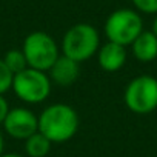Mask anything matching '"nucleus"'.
<instances>
[{
  "instance_id": "nucleus-4",
  "label": "nucleus",
  "mask_w": 157,
  "mask_h": 157,
  "mask_svg": "<svg viewBox=\"0 0 157 157\" xmlns=\"http://www.w3.org/2000/svg\"><path fill=\"white\" fill-rule=\"evenodd\" d=\"M51 85L52 82L45 71L26 68L14 75L13 91L25 103H42L49 97Z\"/></svg>"
},
{
  "instance_id": "nucleus-12",
  "label": "nucleus",
  "mask_w": 157,
  "mask_h": 157,
  "mask_svg": "<svg viewBox=\"0 0 157 157\" xmlns=\"http://www.w3.org/2000/svg\"><path fill=\"white\" fill-rule=\"evenodd\" d=\"M3 62H5V65L10 68V71L14 75L19 74V72H22V71H25L26 68H29L28 66V62H26V57H25V54H23L22 49H10L5 54Z\"/></svg>"
},
{
  "instance_id": "nucleus-1",
  "label": "nucleus",
  "mask_w": 157,
  "mask_h": 157,
  "mask_svg": "<svg viewBox=\"0 0 157 157\" xmlns=\"http://www.w3.org/2000/svg\"><path fill=\"white\" fill-rule=\"evenodd\" d=\"M78 123V114L71 105L54 103L46 106L39 116V132L52 143H63L75 136Z\"/></svg>"
},
{
  "instance_id": "nucleus-8",
  "label": "nucleus",
  "mask_w": 157,
  "mask_h": 157,
  "mask_svg": "<svg viewBox=\"0 0 157 157\" xmlns=\"http://www.w3.org/2000/svg\"><path fill=\"white\" fill-rule=\"evenodd\" d=\"M48 72L52 83L59 86H71L80 75V63L62 54Z\"/></svg>"
},
{
  "instance_id": "nucleus-7",
  "label": "nucleus",
  "mask_w": 157,
  "mask_h": 157,
  "mask_svg": "<svg viewBox=\"0 0 157 157\" xmlns=\"http://www.w3.org/2000/svg\"><path fill=\"white\" fill-rule=\"evenodd\" d=\"M3 129L13 139L26 140L39 131V117L28 108H11L3 120Z\"/></svg>"
},
{
  "instance_id": "nucleus-11",
  "label": "nucleus",
  "mask_w": 157,
  "mask_h": 157,
  "mask_svg": "<svg viewBox=\"0 0 157 157\" xmlns=\"http://www.w3.org/2000/svg\"><path fill=\"white\" fill-rule=\"evenodd\" d=\"M51 143L49 139L37 131L25 140V152L28 157H46L51 151Z\"/></svg>"
},
{
  "instance_id": "nucleus-13",
  "label": "nucleus",
  "mask_w": 157,
  "mask_h": 157,
  "mask_svg": "<svg viewBox=\"0 0 157 157\" xmlns=\"http://www.w3.org/2000/svg\"><path fill=\"white\" fill-rule=\"evenodd\" d=\"M13 80H14V74L5 65L3 59H0V96H3L6 91L13 90Z\"/></svg>"
},
{
  "instance_id": "nucleus-6",
  "label": "nucleus",
  "mask_w": 157,
  "mask_h": 157,
  "mask_svg": "<svg viewBox=\"0 0 157 157\" xmlns=\"http://www.w3.org/2000/svg\"><path fill=\"white\" fill-rule=\"evenodd\" d=\"M125 105L136 114H149L157 109V78L152 75H139L126 85Z\"/></svg>"
},
{
  "instance_id": "nucleus-18",
  "label": "nucleus",
  "mask_w": 157,
  "mask_h": 157,
  "mask_svg": "<svg viewBox=\"0 0 157 157\" xmlns=\"http://www.w3.org/2000/svg\"><path fill=\"white\" fill-rule=\"evenodd\" d=\"M151 31H152V33L157 36V17L154 19V23H152V29H151Z\"/></svg>"
},
{
  "instance_id": "nucleus-5",
  "label": "nucleus",
  "mask_w": 157,
  "mask_h": 157,
  "mask_svg": "<svg viewBox=\"0 0 157 157\" xmlns=\"http://www.w3.org/2000/svg\"><path fill=\"white\" fill-rule=\"evenodd\" d=\"M143 31L142 17L128 8L117 10L109 14L105 22V34L109 42L119 43L122 46L132 45V42Z\"/></svg>"
},
{
  "instance_id": "nucleus-2",
  "label": "nucleus",
  "mask_w": 157,
  "mask_h": 157,
  "mask_svg": "<svg viewBox=\"0 0 157 157\" xmlns=\"http://www.w3.org/2000/svg\"><path fill=\"white\" fill-rule=\"evenodd\" d=\"M100 48V37L97 29L90 23H77L71 26L62 40L63 56L82 63L97 54Z\"/></svg>"
},
{
  "instance_id": "nucleus-10",
  "label": "nucleus",
  "mask_w": 157,
  "mask_h": 157,
  "mask_svg": "<svg viewBox=\"0 0 157 157\" xmlns=\"http://www.w3.org/2000/svg\"><path fill=\"white\" fill-rule=\"evenodd\" d=\"M132 54L142 63H149L157 59V36L152 31H142L132 42Z\"/></svg>"
},
{
  "instance_id": "nucleus-17",
  "label": "nucleus",
  "mask_w": 157,
  "mask_h": 157,
  "mask_svg": "<svg viewBox=\"0 0 157 157\" xmlns=\"http://www.w3.org/2000/svg\"><path fill=\"white\" fill-rule=\"evenodd\" d=\"M3 148H5V140H3V134L0 132V155L3 154Z\"/></svg>"
},
{
  "instance_id": "nucleus-15",
  "label": "nucleus",
  "mask_w": 157,
  "mask_h": 157,
  "mask_svg": "<svg viewBox=\"0 0 157 157\" xmlns=\"http://www.w3.org/2000/svg\"><path fill=\"white\" fill-rule=\"evenodd\" d=\"M8 111H10V105H8L6 99L3 96H0V125H3V120H5Z\"/></svg>"
},
{
  "instance_id": "nucleus-3",
  "label": "nucleus",
  "mask_w": 157,
  "mask_h": 157,
  "mask_svg": "<svg viewBox=\"0 0 157 157\" xmlns=\"http://www.w3.org/2000/svg\"><path fill=\"white\" fill-rule=\"evenodd\" d=\"M22 51L26 57L28 66L39 69V71H49L54 62L59 59V46L52 36L45 31H34L29 33L25 40Z\"/></svg>"
},
{
  "instance_id": "nucleus-14",
  "label": "nucleus",
  "mask_w": 157,
  "mask_h": 157,
  "mask_svg": "<svg viewBox=\"0 0 157 157\" xmlns=\"http://www.w3.org/2000/svg\"><path fill=\"white\" fill-rule=\"evenodd\" d=\"M134 6L145 14H157V0H132Z\"/></svg>"
},
{
  "instance_id": "nucleus-16",
  "label": "nucleus",
  "mask_w": 157,
  "mask_h": 157,
  "mask_svg": "<svg viewBox=\"0 0 157 157\" xmlns=\"http://www.w3.org/2000/svg\"><path fill=\"white\" fill-rule=\"evenodd\" d=\"M0 157H25L22 154H17V152H3Z\"/></svg>"
},
{
  "instance_id": "nucleus-9",
  "label": "nucleus",
  "mask_w": 157,
  "mask_h": 157,
  "mask_svg": "<svg viewBox=\"0 0 157 157\" xmlns=\"http://www.w3.org/2000/svg\"><path fill=\"white\" fill-rule=\"evenodd\" d=\"M126 57H128V54H126L125 46L109 42V40L105 45H102L97 51L99 65L103 71H108V72L119 71L126 63Z\"/></svg>"
}]
</instances>
